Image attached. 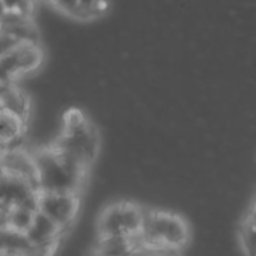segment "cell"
Wrapping results in <instances>:
<instances>
[{"label": "cell", "mask_w": 256, "mask_h": 256, "mask_svg": "<svg viewBox=\"0 0 256 256\" xmlns=\"http://www.w3.org/2000/svg\"><path fill=\"white\" fill-rule=\"evenodd\" d=\"M145 206L132 199H116L106 204L96 216V238L140 234Z\"/></svg>", "instance_id": "obj_2"}, {"label": "cell", "mask_w": 256, "mask_h": 256, "mask_svg": "<svg viewBox=\"0 0 256 256\" xmlns=\"http://www.w3.org/2000/svg\"><path fill=\"white\" fill-rule=\"evenodd\" d=\"M52 144L92 170L100 157L101 134L89 114L72 106L62 113L60 133Z\"/></svg>", "instance_id": "obj_1"}, {"label": "cell", "mask_w": 256, "mask_h": 256, "mask_svg": "<svg viewBox=\"0 0 256 256\" xmlns=\"http://www.w3.org/2000/svg\"><path fill=\"white\" fill-rule=\"evenodd\" d=\"M28 126L29 124L16 113L6 108H0V142L5 144L8 148L14 140L28 134Z\"/></svg>", "instance_id": "obj_5"}, {"label": "cell", "mask_w": 256, "mask_h": 256, "mask_svg": "<svg viewBox=\"0 0 256 256\" xmlns=\"http://www.w3.org/2000/svg\"><path fill=\"white\" fill-rule=\"evenodd\" d=\"M238 244L244 256H256V222L244 217L238 229Z\"/></svg>", "instance_id": "obj_6"}, {"label": "cell", "mask_w": 256, "mask_h": 256, "mask_svg": "<svg viewBox=\"0 0 256 256\" xmlns=\"http://www.w3.org/2000/svg\"><path fill=\"white\" fill-rule=\"evenodd\" d=\"M58 14L78 22L92 23L110 12V0H44Z\"/></svg>", "instance_id": "obj_4"}, {"label": "cell", "mask_w": 256, "mask_h": 256, "mask_svg": "<svg viewBox=\"0 0 256 256\" xmlns=\"http://www.w3.org/2000/svg\"><path fill=\"white\" fill-rule=\"evenodd\" d=\"M38 210L54 220L64 230L70 229L76 222L80 205L82 194L71 192H44L38 190Z\"/></svg>", "instance_id": "obj_3"}]
</instances>
